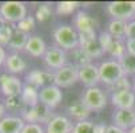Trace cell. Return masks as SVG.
<instances>
[{"label":"cell","instance_id":"obj_1","mask_svg":"<svg viewBox=\"0 0 135 133\" xmlns=\"http://www.w3.org/2000/svg\"><path fill=\"white\" fill-rule=\"evenodd\" d=\"M52 37L56 47L62 48L66 52H71L79 47V33L72 25H59L57 28H55Z\"/></svg>","mask_w":135,"mask_h":133},{"label":"cell","instance_id":"obj_2","mask_svg":"<svg viewBox=\"0 0 135 133\" xmlns=\"http://www.w3.org/2000/svg\"><path fill=\"white\" fill-rule=\"evenodd\" d=\"M106 11L115 20H120L124 23L135 20V2H126V0L110 2L106 6Z\"/></svg>","mask_w":135,"mask_h":133},{"label":"cell","instance_id":"obj_3","mask_svg":"<svg viewBox=\"0 0 135 133\" xmlns=\"http://www.w3.org/2000/svg\"><path fill=\"white\" fill-rule=\"evenodd\" d=\"M0 16L7 24H17L27 17V6L22 2H4L0 4Z\"/></svg>","mask_w":135,"mask_h":133},{"label":"cell","instance_id":"obj_4","mask_svg":"<svg viewBox=\"0 0 135 133\" xmlns=\"http://www.w3.org/2000/svg\"><path fill=\"white\" fill-rule=\"evenodd\" d=\"M99 76H100V83L110 87L115 84L118 80L124 77V72L119 61L117 60H106L99 64Z\"/></svg>","mask_w":135,"mask_h":133},{"label":"cell","instance_id":"obj_5","mask_svg":"<svg viewBox=\"0 0 135 133\" xmlns=\"http://www.w3.org/2000/svg\"><path fill=\"white\" fill-rule=\"evenodd\" d=\"M20 117L24 120L26 124H40V125L46 124L47 125L55 117V115L51 108L43 104H39L32 108H26L20 115Z\"/></svg>","mask_w":135,"mask_h":133},{"label":"cell","instance_id":"obj_6","mask_svg":"<svg viewBox=\"0 0 135 133\" xmlns=\"http://www.w3.org/2000/svg\"><path fill=\"white\" fill-rule=\"evenodd\" d=\"M82 101L91 112H99L107 105V94L99 87L86 88L82 94Z\"/></svg>","mask_w":135,"mask_h":133},{"label":"cell","instance_id":"obj_7","mask_svg":"<svg viewBox=\"0 0 135 133\" xmlns=\"http://www.w3.org/2000/svg\"><path fill=\"white\" fill-rule=\"evenodd\" d=\"M76 81H79V68L72 63L66 64L57 71H54V84L59 88L72 87Z\"/></svg>","mask_w":135,"mask_h":133},{"label":"cell","instance_id":"obj_8","mask_svg":"<svg viewBox=\"0 0 135 133\" xmlns=\"http://www.w3.org/2000/svg\"><path fill=\"white\" fill-rule=\"evenodd\" d=\"M23 87L24 84L17 76L11 75V73L0 75V92H2V94L6 99L20 96L23 92Z\"/></svg>","mask_w":135,"mask_h":133},{"label":"cell","instance_id":"obj_9","mask_svg":"<svg viewBox=\"0 0 135 133\" xmlns=\"http://www.w3.org/2000/svg\"><path fill=\"white\" fill-rule=\"evenodd\" d=\"M43 63L48 69H54L57 71L62 67H64L66 64H68L67 60V52L63 51L59 47H50L47 48L44 56H43Z\"/></svg>","mask_w":135,"mask_h":133},{"label":"cell","instance_id":"obj_10","mask_svg":"<svg viewBox=\"0 0 135 133\" xmlns=\"http://www.w3.org/2000/svg\"><path fill=\"white\" fill-rule=\"evenodd\" d=\"M63 92L62 88H59L55 84H50L40 89V104L54 109L62 103Z\"/></svg>","mask_w":135,"mask_h":133},{"label":"cell","instance_id":"obj_11","mask_svg":"<svg viewBox=\"0 0 135 133\" xmlns=\"http://www.w3.org/2000/svg\"><path fill=\"white\" fill-rule=\"evenodd\" d=\"M111 104L117 109H134L135 108V92L132 89L114 92L110 96Z\"/></svg>","mask_w":135,"mask_h":133},{"label":"cell","instance_id":"obj_12","mask_svg":"<svg viewBox=\"0 0 135 133\" xmlns=\"http://www.w3.org/2000/svg\"><path fill=\"white\" fill-rule=\"evenodd\" d=\"M79 81L86 88H94L98 87L100 83V76H99V65L88 64L82 68H79Z\"/></svg>","mask_w":135,"mask_h":133},{"label":"cell","instance_id":"obj_13","mask_svg":"<svg viewBox=\"0 0 135 133\" xmlns=\"http://www.w3.org/2000/svg\"><path fill=\"white\" fill-rule=\"evenodd\" d=\"M52 81L54 84V73L43 69H32L26 75V84H30L32 87H36L37 89H42L47 85H50Z\"/></svg>","mask_w":135,"mask_h":133},{"label":"cell","instance_id":"obj_14","mask_svg":"<svg viewBox=\"0 0 135 133\" xmlns=\"http://www.w3.org/2000/svg\"><path fill=\"white\" fill-rule=\"evenodd\" d=\"M112 123L123 130H128L135 125V108L134 109H115L112 113Z\"/></svg>","mask_w":135,"mask_h":133},{"label":"cell","instance_id":"obj_15","mask_svg":"<svg viewBox=\"0 0 135 133\" xmlns=\"http://www.w3.org/2000/svg\"><path fill=\"white\" fill-rule=\"evenodd\" d=\"M96 25H98V22H96L92 16H90L88 13H86L83 11L76 12V15L74 16L72 27L76 29L78 33L88 32V31H95Z\"/></svg>","mask_w":135,"mask_h":133},{"label":"cell","instance_id":"obj_16","mask_svg":"<svg viewBox=\"0 0 135 133\" xmlns=\"http://www.w3.org/2000/svg\"><path fill=\"white\" fill-rule=\"evenodd\" d=\"M72 123L68 117L55 115V117L46 125V133H72Z\"/></svg>","mask_w":135,"mask_h":133},{"label":"cell","instance_id":"obj_17","mask_svg":"<svg viewBox=\"0 0 135 133\" xmlns=\"http://www.w3.org/2000/svg\"><path fill=\"white\" fill-rule=\"evenodd\" d=\"M26 123L20 116L7 115L0 120V133H22Z\"/></svg>","mask_w":135,"mask_h":133},{"label":"cell","instance_id":"obj_18","mask_svg":"<svg viewBox=\"0 0 135 133\" xmlns=\"http://www.w3.org/2000/svg\"><path fill=\"white\" fill-rule=\"evenodd\" d=\"M4 68L7 71V73L11 75H20L27 69V63L24 61V59L22 57L19 53H9L7 55V59L4 63Z\"/></svg>","mask_w":135,"mask_h":133},{"label":"cell","instance_id":"obj_19","mask_svg":"<svg viewBox=\"0 0 135 133\" xmlns=\"http://www.w3.org/2000/svg\"><path fill=\"white\" fill-rule=\"evenodd\" d=\"M47 48L48 47L46 45V41L42 37L37 36V35H33V36H30L24 52L27 55L32 56V57H43Z\"/></svg>","mask_w":135,"mask_h":133},{"label":"cell","instance_id":"obj_20","mask_svg":"<svg viewBox=\"0 0 135 133\" xmlns=\"http://www.w3.org/2000/svg\"><path fill=\"white\" fill-rule=\"evenodd\" d=\"M67 115L70 116V119L75 120V121H86L88 120L90 115H91V110L83 104V101H76L72 103L71 105L67 107Z\"/></svg>","mask_w":135,"mask_h":133},{"label":"cell","instance_id":"obj_21","mask_svg":"<svg viewBox=\"0 0 135 133\" xmlns=\"http://www.w3.org/2000/svg\"><path fill=\"white\" fill-rule=\"evenodd\" d=\"M23 103L26 104L27 108H32L40 104V91L36 87H32L30 84H24L23 92L20 94Z\"/></svg>","mask_w":135,"mask_h":133},{"label":"cell","instance_id":"obj_22","mask_svg":"<svg viewBox=\"0 0 135 133\" xmlns=\"http://www.w3.org/2000/svg\"><path fill=\"white\" fill-rule=\"evenodd\" d=\"M126 31H127V23L120 22V20H110L107 25V32L117 40H123L126 39Z\"/></svg>","mask_w":135,"mask_h":133},{"label":"cell","instance_id":"obj_23","mask_svg":"<svg viewBox=\"0 0 135 133\" xmlns=\"http://www.w3.org/2000/svg\"><path fill=\"white\" fill-rule=\"evenodd\" d=\"M28 39H30V35L23 33V32H20V31L15 29L13 36H12V39H11L8 47H9L12 51H15V53H16V52H22V51L26 49V45H27Z\"/></svg>","mask_w":135,"mask_h":133},{"label":"cell","instance_id":"obj_24","mask_svg":"<svg viewBox=\"0 0 135 133\" xmlns=\"http://www.w3.org/2000/svg\"><path fill=\"white\" fill-rule=\"evenodd\" d=\"M107 53L112 57V60L120 61L124 56H126V53H127L126 43H124L123 40H117V39H115V40L112 41V44H111V47H110V49H108Z\"/></svg>","mask_w":135,"mask_h":133},{"label":"cell","instance_id":"obj_25","mask_svg":"<svg viewBox=\"0 0 135 133\" xmlns=\"http://www.w3.org/2000/svg\"><path fill=\"white\" fill-rule=\"evenodd\" d=\"M70 56H71V59H72V64L76 65L78 68H82V67H84V65L91 64V60H92L80 47H78L76 49L71 51V52H70Z\"/></svg>","mask_w":135,"mask_h":133},{"label":"cell","instance_id":"obj_26","mask_svg":"<svg viewBox=\"0 0 135 133\" xmlns=\"http://www.w3.org/2000/svg\"><path fill=\"white\" fill-rule=\"evenodd\" d=\"M79 6H80L79 2H59L56 4L55 12L59 16H68V15H72L78 9Z\"/></svg>","mask_w":135,"mask_h":133},{"label":"cell","instance_id":"obj_27","mask_svg":"<svg viewBox=\"0 0 135 133\" xmlns=\"http://www.w3.org/2000/svg\"><path fill=\"white\" fill-rule=\"evenodd\" d=\"M4 107L9 112H15V113H23V110L27 108L26 104L23 103L20 96H16V97H7L4 101Z\"/></svg>","mask_w":135,"mask_h":133},{"label":"cell","instance_id":"obj_28","mask_svg":"<svg viewBox=\"0 0 135 133\" xmlns=\"http://www.w3.org/2000/svg\"><path fill=\"white\" fill-rule=\"evenodd\" d=\"M80 48L90 56L91 59H98V57H102V56L104 55V52L102 51V48H100V45H99L98 39L94 40V41H90V43H87V44H84V45H82Z\"/></svg>","mask_w":135,"mask_h":133},{"label":"cell","instance_id":"obj_29","mask_svg":"<svg viewBox=\"0 0 135 133\" xmlns=\"http://www.w3.org/2000/svg\"><path fill=\"white\" fill-rule=\"evenodd\" d=\"M35 25H36V19H35L33 16L28 15L27 17H24L22 22H19V23L15 25V29H17V31H20V32L28 35L31 31H33Z\"/></svg>","mask_w":135,"mask_h":133},{"label":"cell","instance_id":"obj_30","mask_svg":"<svg viewBox=\"0 0 135 133\" xmlns=\"http://www.w3.org/2000/svg\"><path fill=\"white\" fill-rule=\"evenodd\" d=\"M52 16V7L50 4H40L35 11V19L39 23H44Z\"/></svg>","mask_w":135,"mask_h":133},{"label":"cell","instance_id":"obj_31","mask_svg":"<svg viewBox=\"0 0 135 133\" xmlns=\"http://www.w3.org/2000/svg\"><path fill=\"white\" fill-rule=\"evenodd\" d=\"M122 68H123V72L126 76H131V75H135V55H130V53H126V56L119 61Z\"/></svg>","mask_w":135,"mask_h":133},{"label":"cell","instance_id":"obj_32","mask_svg":"<svg viewBox=\"0 0 135 133\" xmlns=\"http://www.w3.org/2000/svg\"><path fill=\"white\" fill-rule=\"evenodd\" d=\"M13 32H15V28L11 25V24H4L2 28H0V45L4 47V45H8L12 36H13Z\"/></svg>","mask_w":135,"mask_h":133},{"label":"cell","instance_id":"obj_33","mask_svg":"<svg viewBox=\"0 0 135 133\" xmlns=\"http://www.w3.org/2000/svg\"><path fill=\"white\" fill-rule=\"evenodd\" d=\"M108 92L110 93H114V92H119V91H126V89H132V84L128 79V76H124V77H122L120 80H118L115 84L107 87Z\"/></svg>","mask_w":135,"mask_h":133},{"label":"cell","instance_id":"obj_34","mask_svg":"<svg viewBox=\"0 0 135 133\" xmlns=\"http://www.w3.org/2000/svg\"><path fill=\"white\" fill-rule=\"evenodd\" d=\"M72 133H95V124L90 120L74 124Z\"/></svg>","mask_w":135,"mask_h":133},{"label":"cell","instance_id":"obj_35","mask_svg":"<svg viewBox=\"0 0 135 133\" xmlns=\"http://www.w3.org/2000/svg\"><path fill=\"white\" fill-rule=\"evenodd\" d=\"M114 40H115V39H114V37H112L107 31H102V32L99 33V36H98L99 45H100V48H102V51H103L104 53L108 52V49H110V47H111V44H112Z\"/></svg>","mask_w":135,"mask_h":133},{"label":"cell","instance_id":"obj_36","mask_svg":"<svg viewBox=\"0 0 135 133\" xmlns=\"http://www.w3.org/2000/svg\"><path fill=\"white\" fill-rule=\"evenodd\" d=\"M98 39V35H96L95 31H88V32H82L79 33V47L90 43V41H94Z\"/></svg>","mask_w":135,"mask_h":133},{"label":"cell","instance_id":"obj_37","mask_svg":"<svg viewBox=\"0 0 135 133\" xmlns=\"http://www.w3.org/2000/svg\"><path fill=\"white\" fill-rule=\"evenodd\" d=\"M22 133H46V128L40 124H26Z\"/></svg>","mask_w":135,"mask_h":133},{"label":"cell","instance_id":"obj_38","mask_svg":"<svg viewBox=\"0 0 135 133\" xmlns=\"http://www.w3.org/2000/svg\"><path fill=\"white\" fill-rule=\"evenodd\" d=\"M126 39H135V20H134V22L127 23Z\"/></svg>","mask_w":135,"mask_h":133},{"label":"cell","instance_id":"obj_39","mask_svg":"<svg viewBox=\"0 0 135 133\" xmlns=\"http://www.w3.org/2000/svg\"><path fill=\"white\" fill-rule=\"evenodd\" d=\"M126 49L127 53L135 55V39H126Z\"/></svg>","mask_w":135,"mask_h":133},{"label":"cell","instance_id":"obj_40","mask_svg":"<svg viewBox=\"0 0 135 133\" xmlns=\"http://www.w3.org/2000/svg\"><path fill=\"white\" fill-rule=\"evenodd\" d=\"M107 128H108V125H106L103 123L95 124V133H106L107 132Z\"/></svg>","mask_w":135,"mask_h":133},{"label":"cell","instance_id":"obj_41","mask_svg":"<svg viewBox=\"0 0 135 133\" xmlns=\"http://www.w3.org/2000/svg\"><path fill=\"white\" fill-rule=\"evenodd\" d=\"M106 133H127V132L123 130V129H120V128H118V126H115V125L112 124V125H108Z\"/></svg>","mask_w":135,"mask_h":133},{"label":"cell","instance_id":"obj_42","mask_svg":"<svg viewBox=\"0 0 135 133\" xmlns=\"http://www.w3.org/2000/svg\"><path fill=\"white\" fill-rule=\"evenodd\" d=\"M6 59H7V53H6V49H4V47H2V45H0V67H2V65H4V63H6Z\"/></svg>","mask_w":135,"mask_h":133},{"label":"cell","instance_id":"obj_43","mask_svg":"<svg viewBox=\"0 0 135 133\" xmlns=\"http://www.w3.org/2000/svg\"><path fill=\"white\" fill-rule=\"evenodd\" d=\"M6 107H4V104L2 103V101H0V120H2L3 117H6L7 115H6Z\"/></svg>","mask_w":135,"mask_h":133},{"label":"cell","instance_id":"obj_44","mask_svg":"<svg viewBox=\"0 0 135 133\" xmlns=\"http://www.w3.org/2000/svg\"><path fill=\"white\" fill-rule=\"evenodd\" d=\"M4 24H6V22H4V19H3L2 16H0V28H2V27H3Z\"/></svg>","mask_w":135,"mask_h":133},{"label":"cell","instance_id":"obj_45","mask_svg":"<svg viewBox=\"0 0 135 133\" xmlns=\"http://www.w3.org/2000/svg\"><path fill=\"white\" fill-rule=\"evenodd\" d=\"M127 133H135V125H134L132 128H130V129L127 130Z\"/></svg>","mask_w":135,"mask_h":133},{"label":"cell","instance_id":"obj_46","mask_svg":"<svg viewBox=\"0 0 135 133\" xmlns=\"http://www.w3.org/2000/svg\"><path fill=\"white\" fill-rule=\"evenodd\" d=\"M132 91L135 92V80H134V83H132Z\"/></svg>","mask_w":135,"mask_h":133}]
</instances>
